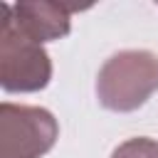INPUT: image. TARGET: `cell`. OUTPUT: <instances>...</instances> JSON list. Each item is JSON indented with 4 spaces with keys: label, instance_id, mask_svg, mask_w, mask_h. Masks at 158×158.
Listing matches in <instances>:
<instances>
[{
    "label": "cell",
    "instance_id": "1",
    "mask_svg": "<svg viewBox=\"0 0 158 158\" xmlns=\"http://www.w3.org/2000/svg\"><path fill=\"white\" fill-rule=\"evenodd\" d=\"M158 91V57L148 49H123L96 74L99 104L109 111H136Z\"/></svg>",
    "mask_w": 158,
    "mask_h": 158
},
{
    "label": "cell",
    "instance_id": "2",
    "mask_svg": "<svg viewBox=\"0 0 158 158\" xmlns=\"http://www.w3.org/2000/svg\"><path fill=\"white\" fill-rule=\"evenodd\" d=\"M52 79L44 47L30 40L15 22L12 5L0 2V84L10 94L40 91Z\"/></svg>",
    "mask_w": 158,
    "mask_h": 158
},
{
    "label": "cell",
    "instance_id": "3",
    "mask_svg": "<svg viewBox=\"0 0 158 158\" xmlns=\"http://www.w3.org/2000/svg\"><path fill=\"white\" fill-rule=\"evenodd\" d=\"M59 136L57 118L40 106L5 101L0 106L2 158H40Z\"/></svg>",
    "mask_w": 158,
    "mask_h": 158
},
{
    "label": "cell",
    "instance_id": "4",
    "mask_svg": "<svg viewBox=\"0 0 158 158\" xmlns=\"http://www.w3.org/2000/svg\"><path fill=\"white\" fill-rule=\"evenodd\" d=\"M74 10H81V5L49 2V0H22V2L12 5L17 27L40 44L69 35V30H72L69 15Z\"/></svg>",
    "mask_w": 158,
    "mask_h": 158
},
{
    "label": "cell",
    "instance_id": "5",
    "mask_svg": "<svg viewBox=\"0 0 158 158\" xmlns=\"http://www.w3.org/2000/svg\"><path fill=\"white\" fill-rule=\"evenodd\" d=\"M111 158H158V141L146 138V136L128 138L114 148Z\"/></svg>",
    "mask_w": 158,
    "mask_h": 158
}]
</instances>
